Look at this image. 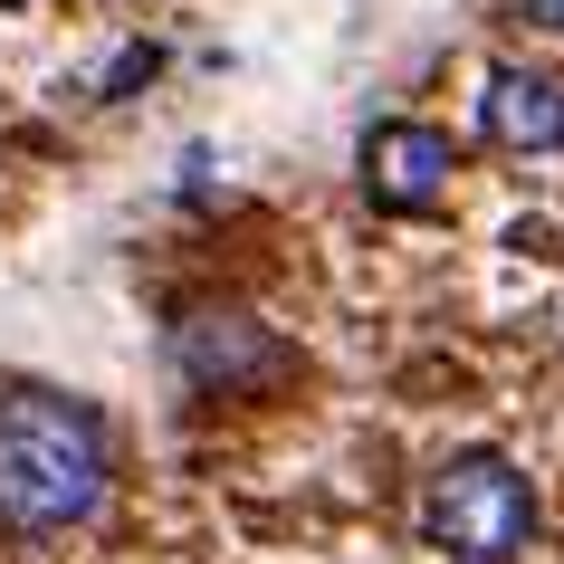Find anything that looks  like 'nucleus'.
Masks as SVG:
<instances>
[{"label":"nucleus","mask_w":564,"mask_h":564,"mask_svg":"<svg viewBox=\"0 0 564 564\" xmlns=\"http://www.w3.org/2000/svg\"><path fill=\"white\" fill-rule=\"evenodd\" d=\"M153 67H163V58H153V48H124V58H116V77H106V87H144Z\"/></svg>","instance_id":"obj_7"},{"label":"nucleus","mask_w":564,"mask_h":564,"mask_svg":"<svg viewBox=\"0 0 564 564\" xmlns=\"http://www.w3.org/2000/svg\"><path fill=\"white\" fill-rule=\"evenodd\" d=\"M421 527H431V545L459 555V564H507L535 535V498H527V478L507 469V459L469 449V459H449V469L431 478Z\"/></svg>","instance_id":"obj_2"},{"label":"nucleus","mask_w":564,"mask_h":564,"mask_svg":"<svg viewBox=\"0 0 564 564\" xmlns=\"http://www.w3.org/2000/svg\"><path fill=\"white\" fill-rule=\"evenodd\" d=\"M116 431L77 392H0V527L10 535H67L106 507Z\"/></svg>","instance_id":"obj_1"},{"label":"nucleus","mask_w":564,"mask_h":564,"mask_svg":"<svg viewBox=\"0 0 564 564\" xmlns=\"http://www.w3.org/2000/svg\"><path fill=\"white\" fill-rule=\"evenodd\" d=\"M449 173H459V153H449L441 124L383 116L373 134H364V192H373L383 210H431L449 192Z\"/></svg>","instance_id":"obj_4"},{"label":"nucleus","mask_w":564,"mask_h":564,"mask_svg":"<svg viewBox=\"0 0 564 564\" xmlns=\"http://www.w3.org/2000/svg\"><path fill=\"white\" fill-rule=\"evenodd\" d=\"M507 20L535 30V39H564V0H507Z\"/></svg>","instance_id":"obj_6"},{"label":"nucleus","mask_w":564,"mask_h":564,"mask_svg":"<svg viewBox=\"0 0 564 564\" xmlns=\"http://www.w3.org/2000/svg\"><path fill=\"white\" fill-rule=\"evenodd\" d=\"M173 364L192 373L202 392H259V373H288V345L259 326V316H230V306H210V316H182L173 335Z\"/></svg>","instance_id":"obj_3"},{"label":"nucleus","mask_w":564,"mask_h":564,"mask_svg":"<svg viewBox=\"0 0 564 564\" xmlns=\"http://www.w3.org/2000/svg\"><path fill=\"white\" fill-rule=\"evenodd\" d=\"M478 134L507 153H564V77L545 67H488L478 77Z\"/></svg>","instance_id":"obj_5"}]
</instances>
